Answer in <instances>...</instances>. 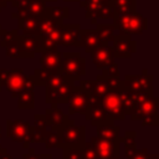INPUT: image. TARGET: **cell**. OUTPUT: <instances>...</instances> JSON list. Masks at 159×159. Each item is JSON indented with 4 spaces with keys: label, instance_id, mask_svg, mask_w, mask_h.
Returning a JSON list of instances; mask_svg holds the SVG:
<instances>
[{
    "label": "cell",
    "instance_id": "cell-5",
    "mask_svg": "<svg viewBox=\"0 0 159 159\" xmlns=\"http://www.w3.org/2000/svg\"><path fill=\"white\" fill-rule=\"evenodd\" d=\"M80 6L86 10V19H89L92 24H97V20L113 19L114 12L108 0H80Z\"/></svg>",
    "mask_w": 159,
    "mask_h": 159
},
{
    "label": "cell",
    "instance_id": "cell-13",
    "mask_svg": "<svg viewBox=\"0 0 159 159\" xmlns=\"http://www.w3.org/2000/svg\"><path fill=\"white\" fill-rule=\"evenodd\" d=\"M41 51L40 36L34 34L19 35V58H34Z\"/></svg>",
    "mask_w": 159,
    "mask_h": 159
},
{
    "label": "cell",
    "instance_id": "cell-21",
    "mask_svg": "<svg viewBox=\"0 0 159 159\" xmlns=\"http://www.w3.org/2000/svg\"><path fill=\"white\" fill-rule=\"evenodd\" d=\"M89 55H91L92 62L99 70H102V68H104V67H107L114 62L113 50H112V46H109V43L108 45H99Z\"/></svg>",
    "mask_w": 159,
    "mask_h": 159
},
{
    "label": "cell",
    "instance_id": "cell-52",
    "mask_svg": "<svg viewBox=\"0 0 159 159\" xmlns=\"http://www.w3.org/2000/svg\"><path fill=\"white\" fill-rule=\"evenodd\" d=\"M0 139H1V127H0Z\"/></svg>",
    "mask_w": 159,
    "mask_h": 159
},
{
    "label": "cell",
    "instance_id": "cell-12",
    "mask_svg": "<svg viewBox=\"0 0 159 159\" xmlns=\"http://www.w3.org/2000/svg\"><path fill=\"white\" fill-rule=\"evenodd\" d=\"M84 117L93 127H98L107 123H114V119H112L104 111L103 106L99 102V98L89 96V106L87 112L84 113Z\"/></svg>",
    "mask_w": 159,
    "mask_h": 159
},
{
    "label": "cell",
    "instance_id": "cell-10",
    "mask_svg": "<svg viewBox=\"0 0 159 159\" xmlns=\"http://www.w3.org/2000/svg\"><path fill=\"white\" fill-rule=\"evenodd\" d=\"M89 143L92 144L96 152L97 159H111L113 157L120 155V150H119L120 143L118 140H106L96 135L89 139Z\"/></svg>",
    "mask_w": 159,
    "mask_h": 159
},
{
    "label": "cell",
    "instance_id": "cell-29",
    "mask_svg": "<svg viewBox=\"0 0 159 159\" xmlns=\"http://www.w3.org/2000/svg\"><path fill=\"white\" fill-rule=\"evenodd\" d=\"M135 1L137 0H111L109 2L114 15H123L135 11Z\"/></svg>",
    "mask_w": 159,
    "mask_h": 159
},
{
    "label": "cell",
    "instance_id": "cell-20",
    "mask_svg": "<svg viewBox=\"0 0 159 159\" xmlns=\"http://www.w3.org/2000/svg\"><path fill=\"white\" fill-rule=\"evenodd\" d=\"M0 45L10 58H19V30H2L0 32Z\"/></svg>",
    "mask_w": 159,
    "mask_h": 159
},
{
    "label": "cell",
    "instance_id": "cell-40",
    "mask_svg": "<svg viewBox=\"0 0 159 159\" xmlns=\"http://www.w3.org/2000/svg\"><path fill=\"white\" fill-rule=\"evenodd\" d=\"M22 159H40V155H39V154H36L35 149L30 148V149H29V152H27L26 154H24V155H22Z\"/></svg>",
    "mask_w": 159,
    "mask_h": 159
},
{
    "label": "cell",
    "instance_id": "cell-53",
    "mask_svg": "<svg viewBox=\"0 0 159 159\" xmlns=\"http://www.w3.org/2000/svg\"><path fill=\"white\" fill-rule=\"evenodd\" d=\"M1 88H2V87H1V86H0V91H1Z\"/></svg>",
    "mask_w": 159,
    "mask_h": 159
},
{
    "label": "cell",
    "instance_id": "cell-50",
    "mask_svg": "<svg viewBox=\"0 0 159 159\" xmlns=\"http://www.w3.org/2000/svg\"><path fill=\"white\" fill-rule=\"evenodd\" d=\"M46 1H50V2H56L57 0H46Z\"/></svg>",
    "mask_w": 159,
    "mask_h": 159
},
{
    "label": "cell",
    "instance_id": "cell-34",
    "mask_svg": "<svg viewBox=\"0 0 159 159\" xmlns=\"http://www.w3.org/2000/svg\"><path fill=\"white\" fill-rule=\"evenodd\" d=\"M56 71H57V70H56ZM53 72H55L53 70H47V68H43V67L36 68L35 72H34V75H32L34 81H35V84H36V86H43V87H45L46 83L48 82L51 75H52Z\"/></svg>",
    "mask_w": 159,
    "mask_h": 159
},
{
    "label": "cell",
    "instance_id": "cell-22",
    "mask_svg": "<svg viewBox=\"0 0 159 159\" xmlns=\"http://www.w3.org/2000/svg\"><path fill=\"white\" fill-rule=\"evenodd\" d=\"M43 116L47 127H51L53 129H61L70 120L68 116L62 109H60L57 104H51V108L46 109Z\"/></svg>",
    "mask_w": 159,
    "mask_h": 159
},
{
    "label": "cell",
    "instance_id": "cell-8",
    "mask_svg": "<svg viewBox=\"0 0 159 159\" xmlns=\"http://www.w3.org/2000/svg\"><path fill=\"white\" fill-rule=\"evenodd\" d=\"M60 130L62 145H73L82 148L86 142V127L76 125L75 120L70 119Z\"/></svg>",
    "mask_w": 159,
    "mask_h": 159
},
{
    "label": "cell",
    "instance_id": "cell-14",
    "mask_svg": "<svg viewBox=\"0 0 159 159\" xmlns=\"http://www.w3.org/2000/svg\"><path fill=\"white\" fill-rule=\"evenodd\" d=\"M75 88V81H67L57 88H46V103L47 104H66Z\"/></svg>",
    "mask_w": 159,
    "mask_h": 159
},
{
    "label": "cell",
    "instance_id": "cell-15",
    "mask_svg": "<svg viewBox=\"0 0 159 159\" xmlns=\"http://www.w3.org/2000/svg\"><path fill=\"white\" fill-rule=\"evenodd\" d=\"M26 78H27V76L24 73V71L21 68L9 70L6 78H5L1 87H5L7 89V92L11 94V97L16 98L19 92L25 88Z\"/></svg>",
    "mask_w": 159,
    "mask_h": 159
},
{
    "label": "cell",
    "instance_id": "cell-33",
    "mask_svg": "<svg viewBox=\"0 0 159 159\" xmlns=\"http://www.w3.org/2000/svg\"><path fill=\"white\" fill-rule=\"evenodd\" d=\"M43 143H45L47 149L61 148L62 147V139H61L60 130L58 129H53V128H51L50 130H46V135H45Z\"/></svg>",
    "mask_w": 159,
    "mask_h": 159
},
{
    "label": "cell",
    "instance_id": "cell-11",
    "mask_svg": "<svg viewBox=\"0 0 159 159\" xmlns=\"http://www.w3.org/2000/svg\"><path fill=\"white\" fill-rule=\"evenodd\" d=\"M112 50L114 58H130L132 55L137 51V42L132 40L130 35L119 34L114 35L112 40Z\"/></svg>",
    "mask_w": 159,
    "mask_h": 159
},
{
    "label": "cell",
    "instance_id": "cell-36",
    "mask_svg": "<svg viewBox=\"0 0 159 159\" xmlns=\"http://www.w3.org/2000/svg\"><path fill=\"white\" fill-rule=\"evenodd\" d=\"M135 135H137L135 130H127L123 137L119 135L118 142L124 147H135Z\"/></svg>",
    "mask_w": 159,
    "mask_h": 159
},
{
    "label": "cell",
    "instance_id": "cell-28",
    "mask_svg": "<svg viewBox=\"0 0 159 159\" xmlns=\"http://www.w3.org/2000/svg\"><path fill=\"white\" fill-rule=\"evenodd\" d=\"M19 109H34L35 108V92L32 89H22L17 94Z\"/></svg>",
    "mask_w": 159,
    "mask_h": 159
},
{
    "label": "cell",
    "instance_id": "cell-31",
    "mask_svg": "<svg viewBox=\"0 0 159 159\" xmlns=\"http://www.w3.org/2000/svg\"><path fill=\"white\" fill-rule=\"evenodd\" d=\"M97 25V32L101 40L102 45H108L113 37H114V25H107V24H96Z\"/></svg>",
    "mask_w": 159,
    "mask_h": 159
},
{
    "label": "cell",
    "instance_id": "cell-26",
    "mask_svg": "<svg viewBox=\"0 0 159 159\" xmlns=\"http://www.w3.org/2000/svg\"><path fill=\"white\" fill-rule=\"evenodd\" d=\"M37 17L39 16H30V15L17 17V30H21L22 34H34L39 36Z\"/></svg>",
    "mask_w": 159,
    "mask_h": 159
},
{
    "label": "cell",
    "instance_id": "cell-42",
    "mask_svg": "<svg viewBox=\"0 0 159 159\" xmlns=\"http://www.w3.org/2000/svg\"><path fill=\"white\" fill-rule=\"evenodd\" d=\"M22 1H24V0H10V4H11L12 7H17Z\"/></svg>",
    "mask_w": 159,
    "mask_h": 159
},
{
    "label": "cell",
    "instance_id": "cell-7",
    "mask_svg": "<svg viewBox=\"0 0 159 159\" xmlns=\"http://www.w3.org/2000/svg\"><path fill=\"white\" fill-rule=\"evenodd\" d=\"M153 75H149L147 68L142 70L140 75H125L122 80L123 88L132 92H145L153 94Z\"/></svg>",
    "mask_w": 159,
    "mask_h": 159
},
{
    "label": "cell",
    "instance_id": "cell-44",
    "mask_svg": "<svg viewBox=\"0 0 159 159\" xmlns=\"http://www.w3.org/2000/svg\"><path fill=\"white\" fill-rule=\"evenodd\" d=\"M0 159H14V158L10 154H7V152H6V153H4V154L0 155Z\"/></svg>",
    "mask_w": 159,
    "mask_h": 159
},
{
    "label": "cell",
    "instance_id": "cell-23",
    "mask_svg": "<svg viewBox=\"0 0 159 159\" xmlns=\"http://www.w3.org/2000/svg\"><path fill=\"white\" fill-rule=\"evenodd\" d=\"M41 57H40V63L43 68L47 70H60L61 67V61H62V53L60 51L56 50H47V51H42L40 52Z\"/></svg>",
    "mask_w": 159,
    "mask_h": 159
},
{
    "label": "cell",
    "instance_id": "cell-6",
    "mask_svg": "<svg viewBox=\"0 0 159 159\" xmlns=\"http://www.w3.org/2000/svg\"><path fill=\"white\" fill-rule=\"evenodd\" d=\"M122 86L118 88H111L103 97L99 98V102L103 106L106 113L114 120L116 119L124 120L127 117L123 111V103H122V96H120Z\"/></svg>",
    "mask_w": 159,
    "mask_h": 159
},
{
    "label": "cell",
    "instance_id": "cell-37",
    "mask_svg": "<svg viewBox=\"0 0 159 159\" xmlns=\"http://www.w3.org/2000/svg\"><path fill=\"white\" fill-rule=\"evenodd\" d=\"M102 76L107 77V78H120V73H119V68L118 65L116 62L111 63L109 66L102 68Z\"/></svg>",
    "mask_w": 159,
    "mask_h": 159
},
{
    "label": "cell",
    "instance_id": "cell-17",
    "mask_svg": "<svg viewBox=\"0 0 159 159\" xmlns=\"http://www.w3.org/2000/svg\"><path fill=\"white\" fill-rule=\"evenodd\" d=\"M34 120L35 123L32 125H30V130H29V135L27 139L22 143V147L25 149H29L30 143H43L45 140V135H46V120H45V116L43 114H35L34 116Z\"/></svg>",
    "mask_w": 159,
    "mask_h": 159
},
{
    "label": "cell",
    "instance_id": "cell-55",
    "mask_svg": "<svg viewBox=\"0 0 159 159\" xmlns=\"http://www.w3.org/2000/svg\"><path fill=\"white\" fill-rule=\"evenodd\" d=\"M108 1H111V0H108Z\"/></svg>",
    "mask_w": 159,
    "mask_h": 159
},
{
    "label": "cell",
    "instance_id": "cell-25",
    "mask_svg": "<svg viewBox=\"0 0 159 159\" xmlns=\"http://www.w3.org/2000/svg\"><path fill=\"white\" fill-rule=\"evenodd\" d=\"M97 129V137L106 140H118L120 134V127L116 125L114 123H107L96 127Z\"/></svg>",
    "mask_w": 159,
    "mask_h": 159
},
{
    "label": "cell",
    "instance_id": "cell-30",
    "mask_svg": "<svg viewBox=\"0 0 159 159\" xmlns=\"http://www.w3.org/2000/svg\"><path fill=\"white\" fill-rule=\"evenodd\" d=\"M61 24L58 21H56L52 17L48 16H39L37 17V30H39V36L45 35L51 32L52 30L57 29Z\"/></svg>",
    "mask_w": 159,
    "mask_h": 159
},
{
    "label": "cell",
    "instance_id": "cell-54",
    "mask_svg": "<svg viewBox=\"0 0 159 159\" xmlns=\"http://www.w3.org/2000/svg\"><path fill=\"white\" fill-rule=\"evenodd\" d=\"M0 32H1V26H0Z\"/></svg>",
    "mask_w": 159,
    "mask_h": 159
},
{
    "label": "cell",
    "instance_id": "cell-24",
    "mask_svg": "<svg viewBox=\"0 0 159 159\" xmlns=\"http://www.w3.org/2000/svg\"><path fill=\"white\" fill-rule=\"evenodd\" d=\"M61 25L57 29L52 30L51 32L40 36V42H41V51L40 52L47 51V50H56L57 48V46H58V39H60V31H61Z\"/></svg>",
    "mask_w": 159,
    "mask_h": 159
},
{
    "label": "cell",
    "instance_id": "cell-43",
    "mask_svg": "<svg viewBox=\"0 0 159 159\" xmlns=\"http://www.w3.org/2000/svg\"><path fill=\"white\" fill-rule=\"evenodd\" d=\"M40 155V159H53L51 154H47V153H42V154H39Z\"/></svg>",
    "mask_w": 159,
    "mask_h": 159
},
{
    "label": "cell",
    "instance_id": "cell-46",
    "mask_svg": "<svg viewBox=\"0 0 159 159\" xmlns=\"http://www.w3.org/2000/svg\"><path fill=\"white\" fill-rule=\"evenodd\" d=\"M0 2L2 4V6L5 7V6H7V4L10 2V0H0Z\"/></svg>",
    "mask_w": 159,
    "mask_h": 159
},
{
    "label": "cell",
    "instance_id": "cell-18",
    "mask_svg": "<svg viewBox=\"0 0 159 159\" xmlns=\"http://www.w3.org/2000/svg\"><path fill=\"white\" fill-rule=\"evenodd\" d=\"M17 12L11 15L12 19L22 16H43L46 11V0H24L17 7Z\"/></svg>",
    "mask_w": 159,
    "mask_h": 159
},
{
    "label": "cell",
    "instance_id": "cell-39",
    "mask_svg": "<svg viewBox=\"0 0 159 159\" xmlns=\"http://www.w3.org/2000/svg\"><path fill=\"white\" fill-rule=\"evenodd\" d=\"M130 159H148V150H147V148L137 150Z\"/></svg>",
    "mask_w": 159,
    "mask_h": 159
},
{
    "label": "cell",
    "instance_id": "cell-41",
    "mask_svg": "<svg viewBox=\"0 0 159 159\" xmlns=\"http://www.w3.org/2000/svg\"><path fill=\"white\" fill-rule=\"evenodd\" d=\"M124 154H125V158L127 159H130L133 155H134V153L138 150L135 147H124Z\"/></svg>",
    "mask_w": 159,
    "mask_h": 159
},
{
    "label": "cell",
    "instance_id": "cell-19",
    "mask_svg": "<svg viewBox=\"0 0 159 159\" xmlns=\"http://www.w3.org/2000/svg\"><path fill=\"white\" fill-rule=\"evenodd\" d=\"M30 130V123L25 120H15L7 119L6 120V135L9 139L16 143H24L27 139Z\"/></svg>",
    "mask_w": 159,
    "mask_h": 159
},
{
    "label": "cell",
    "instance_id": "cell-9",
    "mask_svg": "<svg viewBox=\"0 0 159 159\" xmlns=\"http://www.w3.org/2000/svg\"><path fill=\"white\" fill-rule=\"evenodd\" d=\"M83 30L78 24H62L58 45L65 47H82Z\"/></svg>",
    "mask_w": 159,
    "mask_h": 159
},
{
    "label": "cell",
    "instance_id": "cell-38",
    "mask_svg": "<svg viewBox=\"0 0 159 159\" xmlns=\"http://www.w3.org/2000/svg\"><path fill=\"white\" fill-rule=\"evenodd\" d=\"M82 159H97L96 152L89 142H84L82 147Z\"/></svg>",
    "mask_w": 159,
    "mask_h": 159
},
{
    "label": "cell",
    "instance_id": "cell-35",
    "mask_svg": "<svg viewBox=\"0 0 159 159\" xmlns=\"http://www.w3.org/2000/svg\"><path fill=\"white\" fill-rule=\"evenodd\" d=\"M62 159H82V148L73 145H62Z\"/></svg>",
    "mask_w": 159,
    "mask_h": 159
},
{
    "label": "cell",
    "instance_id": "cell-45",
    "mask_svg": "<svg viewBox=\"0 0 159 159\" xmlns=\"http://www.w3.org/2000/svg\"><path fill=\"white\" fill-rule=\"evenodd\" d=\"M148 159H159V154H152V153H148Z\"/></svg>",
    "mask_w": 159,
    "mask_h": 159
},
{
    "label": "cell",
    "instance_id": "cell-16",
    "mask_svg": "<svg viewBox=\"0 0 159 159\" xmlns=\"http://www.w3.org/2000/svg\"><path fill=\"white\" fill-rule=\"evenodd\" d=\"M67 104H68V108H67L68 114H76V113L84 114L89 106V94L75 84L73 92L70 96Z\"/></svg>",
    "mask_w": 159,
    "mask_h": 159
},
{
    "label": "cell",
    "instance_id": "cell-32",
    "mask_svg": "<svg viewBox=\"0 0 159 159\" xmlns=\"http://www.w3.org/2000/svg\"><path fill=\"white\" fill-rule=\"evenodd\" d=\"M43 16H48L58 21L60 24L63 22L68 17V7L66 6H46V11Z\"/></svg>",
    "mask_w": 159,
    "mask_h": 159
},
{
    "label": "cell",
    "instance_id": "cell-48",
    "mask_svg": "<svg viewBox=\"0 0 159 159\" xmlns=\"http://www.w3.org/2000/svg\"><path fill=\"white\" fill-rule=\"evenodd\" d=\"M65 2H75V1H80V0H63Z\"/></svg>",
    "mask_w": 159,
    "mask_h": 159
},
{
    "label": "cell",
    "instance_id": "cell-3",
    "mask_svg": "<svg viewBox=\"0 0 159 159\" xmlns=\"http://www.w3.org/2000/svg\"><path fill=\"white\" fill-rule=\"evenodd\" d=\"M80 88L86 91L89 96L101 98L103 97L111 88H118L122 86L120 78H107L102 75L97 76L93 81H80L77 84Z\"/></svg>",
    "mask_w": 159,
    "mask_h": 159
},
{
    "label": "cell",
    "instance_id": "cell-1",
    "mask_svg": "<svg viewBox=\"0 0 159 159\" xmlns=\"http://www.w3.org/2000/svg\"><path fill=\"white\" fill-rule=\"evenodd\" d=\"M158 104L159 101L154 94L137 92L135 103L130 109L129 117L132 120H140L143 125H159Z\"/></svg>",
    "mask_w": 159,
    "mask_h": 159
},
{
    "label": "cell",
    "instance_id": "cell-47",
    "mask_svg": "<svg viewBox=\"0 0 159 159\" xmlns=\"http://www.w3.org/2000/svg\"><path fill=\"white\" fill-rule=\"evenodd\" d=\"M4 153H6V149H5V148H2V147L0 145V155H1V154H4Z\"/></svg>",
    "mask_w": 159,
    "mask_h": 159
},
{
    "label": "cell",
    "instance_id": "cell-27",
    "mask_svg": "<svg viewBox=\"0 0 159 159\" xmlns=\"http://www.w3.org/2000/svg\"><path fill=\"white\" fill-rule=\"evenodd\" d=\"M99 45H102V43H101L97 30H83L82 47H84V51L87 53H91Z\"/></svg>",
    "mask_w": 159,
    "mask_h": 159
},
{
    "label": "cell",
    "instance_id": "cell-4",
    "mask_svg": "<svg viewBox=\"0 0 159 159\" xmlns=\"http://www.w3.org/2000/svg\"><path fill=\"white\" fill-rule=\"evenodd\" d=\"M60 71L72 81H80L86 75V60L80 52H63Z\"/></svg>",
    "mask_w": 159,
    "mask_h": 159
},
{
    "label": "cell",
    "instance_id": "cell-2",
    "mask_svg": "<svg viewBox=\"0 0 159 159\" xmlns=\"http://www.w3.org/2000/svg\"><path fill=\"white\" fill-rule=\"evenodd\" d=\"M113 25L119 34L125 35H139L148 27V20L137 10L129 14L123 15H114L113 16Z\"/></svg>",
    "mask_w": 159,
    "mask_h": 159
},
{
    "label": "cell",
    "instance_id": "cell-49",
    "mask_svg": "<svg viewBox=\"0 0 159 159\" xmlns=\"http://www.w3.org/2000/svg\"><path fill=\"white\" fill-rule=\"evenodd\" d=\"M111 159H120V155H119V157H113V158H111Z\"/></svg>",
    "mask_w": 159,
    "mask_h": 159
},
{
    "label": "cell",
    "instance_id": "cell-51",
    "mask_svg": "<svg viewBox=\"0 0 159 159\" xmlns=\"http://www.w3.org/2000/svg\"><path fill=\"white\" fill-rule=\"evenodd\" d=\"M2 7H4V6H2V4H1V2H0V11H1V10H2Z\"/></svg>",
    "mask_w": 159,
    "mask_h": 159
}]
</instances>
